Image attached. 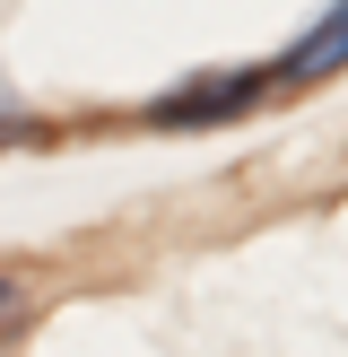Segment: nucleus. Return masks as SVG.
<instances>
[{"mask_svg":"<svg viewBox=\"0 0 348 357\" xmlns=\"http://www.w3.org/2000/svg\"><path fill=\"white\" fill-rule=\"evenodd\" d=\"M35 131H44V122H35L26 105H17L9 87H0V149H17V139H35Z\"/></svg>","mask_w":348,"mask_h":357,"instance_id":"obj_3","label":"nucleus"},{"mask_svg":"<svg viewBox=\"0 0 348 357\" xmlns=\"http://www.w3.org/2000/svg\"><path fill=\"white\" fill-rule=\"evenodd\" d=\"M261 70H200V79L166 87V96L148 105V131H218V122H244L261 105Z\"/></svg>","mask_w":348,"mask_h":357,"instance_id":"obj_1","label":"nucleus"},{"mask_svg":"<svg viewBox=\"0 0 348 357\" xmlns=\"http://www.w3.org/2000/svg\"><path fill=\"white\" fill-rule=\"evenodd\" d=\"M9 314H17V279L0 271V323H9Z\"/></svg>","mask_w":348,"mask_h":357,"instance_id":"obj_4","label":"nucleus"},{"mask_svg":"<svg viewBox=\"0 0 348 357\" xmlns=\"http://www.w3.org/2000/svg\"><path fill=\"white\" fill-rule=\"evenodd\" d=\"M340 70H348V0H331V9L278 52V79H287V87H313V79H340Z\"/></svg>","mask_w":348,"mask_h":357,"instance_id":"obj_2","label":"nucleus"}]
</instances>
